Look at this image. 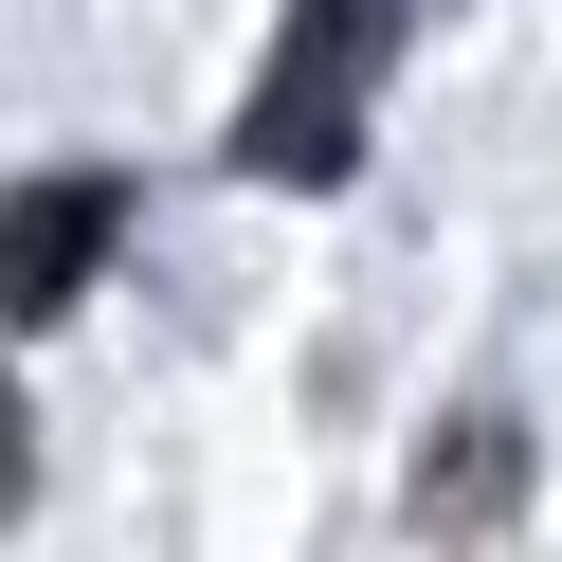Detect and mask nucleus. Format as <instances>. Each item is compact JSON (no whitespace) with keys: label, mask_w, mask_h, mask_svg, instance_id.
Returning a JSON list of instances; mask_svg holds the SVG:
<instances>
[{"label":"nucleus","mask_w":562,"mask_h":562,"mask_svg":"<svg viewBox=\"0 0 562 562\" xmlns=\"http://www.w3.org/2000/svg\"><path fill=\"white\" fill-rule=\"evenodd\" d=\"M381 55H400V0H291L255 110H236V164L255 182H345L363 164V110H381Z\"/></svg>","instance_id":"f257e3e1"},{"label":"nucleus","mask_w":562,"mask_h":562,"mask_svg":"<svg viewBox=\"0 0 562 562\" xmlns=\"http://www.w3.org/2000/svg\"><path fill=\"white\" fill-rule=\"evenodd\" d=\"M508 472H526L508 417H472V436H436V490H417V508H436V526H490V508H508Z\"/></svg>","instance_id":"7ed1b4c3"},{"label":"nucleus","mask_w":562,"mask_h":562,"mask_svg":"<svg viewBox=\"0 0 562 562\" xmlns=\"http://www.w3.org/2000/svg\"><path fill=\"white\" fill-rule=\"evenodd\" d=\"M110 236H127V182H110V164H37V182L0 200V327H55V308L110 272Z\"/></svg>","instance_id":"f03ea898"},{"label":"nucleus","mask_w":562,"mask_h":562,"mask_svg":"<svg viewBox=\"0 0 562 562\" xmlns=\"http://www.w3.org/2000/svg\"><path fill=\"white\" fill-rule=\"evenodd\" d=\"M37 490V417H19V381H0V508Z\"/></svg>","instance_id":"20e7f679"}]
</instances>
